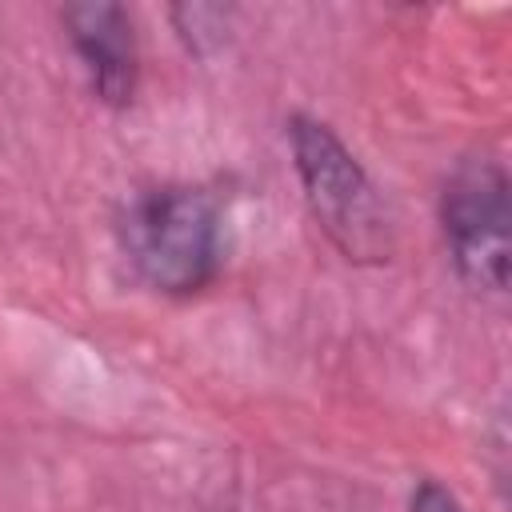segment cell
Segmentation results:
<instances>
[{"label":"cell","mask_w":512,"mask_h":512,"mask_svg":"<svg viewBox=\"0 0 512 512\" xmlns=\"http://www.w3.org/2000/svg\"><path fill=\"white\" fill-rule=\"evenodd\" d=\"M408 512H468V508L460 504V496H456L448 484H440V480L424 476V480H416V484H412Z\"/></svg>","instance_id":"8992f818"},{"label":"cell","mask_w":512,"mask_h":512,"mask_svg":"<svg viewBox=\"0 0 512 512\" xmlns=\"http://www.w3.org/2000/svg\"><path fill=\"white\" fill-rule=\"evenodd\" d=\"M284 136L304 204L332 248L348 264H384L392 256V220L360 156L312 112H292Z\"/></svg>","instance_id":"7a4b0ae2"},{"label":"cell","mask_w":512,"mask_h":512,"mask_svg":"<svg viewBox=\"0 0 512 512\" xmlns=\"http://www.w3.org/2000/svg\"><path fill=\"white\" fill-rule=\"evenodd\" d=\"M64 36L104 108H128L140 84V44L132 12L116 0H80L60 8Z\"/></svg>","instance_id":"277c9868"},{"label":"cell","mask_w":512,"mask_h":512,"mask_svg":"<svg viewBox=\"0 0 512 512\" xmlns=\"http://www.w3.org/2000/svg\"><path fill=\"white\" fill-rule=\"evenodd\" d=\"M168 16H172V24H176L180 40L188 44V52L208 56L212 48H220V44H224L228 8H220V4H176Z\"/></svg>","instance_id":"5b68a950"},{"label":"cell","mask_w":512,"mask_h":512,"mask_svg":"<svg viewBox=\"0 0 512 512\" xmlns=\"http://www.w3.org/2000/svg\"><path fill=\"white\" fill-rule=\"evenodd\" d=\"M120 248L152 292L196 296L224 268V208L200 184H156L124 208Z\"/></svg>","instance_id":"6da1fadb"},{"label":"cell","mask_w":512,"mask_h":512,"mask_svg":"<svg viewBox=\"0 0 512 512\" xmlns=\"http://www.w3.org/2000/svg\"><path fill=\"white\" fill-rule=\"evenodd\" d=\"M440 232L456 276L476 292H508L512 276V180L488 156H464L440 184Z\"/></svg>","instance_id":"3957f363"}]
</instances>
